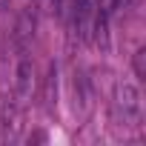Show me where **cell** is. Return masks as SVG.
<instances>
[{
    "label": "cell",
    "mask_w": 146,
    "mask_h": 146,
    "mask_svg": "<svg viewBox=\"0 0 146 146\" xmlns=\"http://www.w3.org/2000/svg\"><path fill=\"white\" fill-rule=\"evenodd\" d=\"M37 6L46 15H60V0H37Z\"/></svg>",
    "instance_id": "cell-5"
},
{
    "label": "cell",
    "mask_w": 146,
    "mask_h": 146,
    "mask_svg": "<svg viewBox=\"0 0 146 146\" xmlns=\"http://www.w3.org/2000/svg\"><path fill=\"white\" fill-rule=\"evenodd\" d=\"M112 115L123 126H135L140 120V95L132 83H117L112 98Z\"/></svg>",
    "instance_id": "cell-1"
},
{
    "label": "cell",
    "mask_w": 146,
    "mask_h": 146,
    "mask_svg": "<svg viewBox=\"0 0 146 146\" xmlns=\"http://www.w3.org/2000/svg\"><path fill=\"white\" fill-rule=\"evenodd\" d=\"M135 75L140 80H146V49H137L135 52Z\"/></svg>",
    "instance_id": "cell-4"
},
{
    "label": "cell",
    "mask_w": 146,
    "mask_h": 146,
    "mask_svg": "<svg viewBox=\"0 0 146 146\" xmlns=\"http://www.w3.org/2000/svg\"><path fill=\"white\" fill-rule=\"evenodd\" d=\"M95 17L98 9L92 0H72L69 3V29L72 35H78V40H92V29H95Z\"/></svg>",
    "instance_id": "cell-2"
},
{
    "label": "cell",
    "mask_w": 146,
    "mask_h": 146,
    "mask_svg": "<svg viewBox=\"0 0 146 146\" xmlns=\"http://www.w3.org/2000/svg\"><path fill=\"white\" fill-rule=\"evenodd\" d=\"M126 3H129V0H98V6H95V9H98L100 15H106V17H112V15H115L117 9H123Z\"/></svg>",
    "instance_id": "cell-3"
}]
</instances>
